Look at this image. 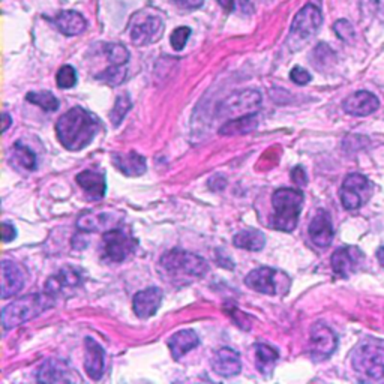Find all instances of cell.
Segmentation results:
<instances>
[{
    "mask_svg": "<svg viewBox=\"0 0 384 384\" xmlns=\"http://www.w3.org/2000/svg\"><path fill=\"white\" fill-rule=\"evenodd\" d=\"M26 283V275L19 263L12 260L2 261V299H10L19 294Z\"/></svg>",
    "mask_w": 384,
    "mask_h": 384,
    "instance_id": "obj_15",
    "label": "cell"
},
{
    "mask_svg": "<svg viewBox=\"0 0 384 384\" xmlns=\"http://www.w3.org/2000/svg\"><path fill=\"white\" fill-rule=\"evenodd\" d=\"M163 303V291L156 287H149L134 296L132 309L139 318H150L156 314Z\"/></svg>",
    "mask_w": 384,
    "mask_h": 384,
    "instance_id": "obj_14",
    "label": "cell"
},
{
    "mask_svg": "<svg viewBox=\"0 0 384 384\" xmlns=\"http://www.w3.org/2000/svg\"><path fill=\"white\" fill-rule=\"evenodd\" d=\"M363 261V254L356 246H344L336 250L331 259L332 270L336 276L348 278L360 267Z\"/></svg>",
    "mask_w": 384,
    "mask_h": 384,
    "instance_id": "obj_12",
    "label": "cell"
},
{
    "mask_svg": "<svg viewBox=\"0 0 384 384\" xmlns=\"http://www.w3.org/2000/svg\"><path fill=\"white\" fill-rule=\"evenodd\" d=\"M99 131V119L82 107H74L56 123L58 140L67 150L78 152L89 146Z\"/></svg>",
    "mask_w": 384,
    "mask_h": 384,
    "instance_id": "obj_1",
    "label": "cell"
},
{
    "mask_svg": "<svg viewBox=\"0 0 384 384\" xmlns=\"http://www.w3.org/2000/svg\"><path fill=\"white\" fill-rule=\"evenodd\" d=\"M161 266L167 270V274L173 276L187 275L191 278H202L209 272V264L204 259L179 250L165 252L161 257Z\"/></svg>",
    "mask_w": 384,
    "mask_h": 384,
    "instance_id": "obj_5",
    "label": "cell"
},
{
    "mask_svg": "<svg viewBox=\"0 0 384 384\" xmlns=\"http://www.w3.org/2000/svg\"><path fill=\"white\" fill-rule=\"evenodd\" d=\"M259 128V117L255 113L240 116L236 119L227 120L219 128V134L224 137H235V135H246Z\"/></svg>",
    "mask_w": 384,
    "mask_h": 384,
    "instance_id": "obj_24",
    "label": "cell"
},
{
    "mask_svg": "<svg viewBox=\"0 0 384 384\" xmlns=\"http://www.w3.org/2000/svg\"><path fill=\"white\" fill-rule=\"evenodd\" d=\"M323 23L322 11L315 5H307L296 14L290 27V45L293 50L314 36Z\"/></svg>",
    "mask_w": 384,
    "mask_h": 384,
    "instance_id": "obj_6",
    "label": "cell"
},
{
    "mask_svg": "<svg viewBox=\"0 0 384 384\" xmlns=\"http://www.w3.org/2000/svg\"><path fill=\"white\" fill-rule=\"evenodd\" d=\"M335 34L339 36V39L346 43H351L355 39V27L348 20H338L333 24Z\"/></svg>",
    "mask_w": 384,
    "mask_h": 384,
    "instance_id": "obj_36",
    "label": "cell"
},
{
    "mask_svg": "<svg viewBox=\"0 0 384 384\" xmlns=\"http://www.w3.org/2000/svg\"><path fill=\"white\" fill-rule=\"evenodd\" d=\"M17 237V230L10 222H2V239L3 242H12V240Z\"/></svg>",
    "mask_w": 384,
    "mask_h": 384,
    "instance_id": "obj_40",
    "label": "cell"
},
{
    "mask_svg": "<svg viewBox=\"0 0 384 384\" xmlns=\"http://www.w3.org/2000/svg\"><path fill=\"white\" fill-rule=\"evenodd\" d=\"M80 283H82V278H80V274L75 269L63 267L59 274H56L48 279L45 284V291L53 294L56 298L65 287L74 288L80 285Z\"/></svg>",
    "mask_w": 384,
    "mask_h": 384,
    "instance_id": "obj_26",
    "label": "cell"
},
{
    "mask_svg": "<svg viewBox=\"0 0 384 384\" xmlns=\"http://www.w3.org/2000/svg\"><path fill=\"white\" fill-rule=\"evenodd\" d=\"M213 371L221 375V377H235L242 371V362H240V355L236 350L224 347L215 353L212 359Z\"/></svg>",
    "mask_w": 384,
    "mask_h": 384,
    "instance_id": "obj_17",
    "label": "cell"
},
{
    "mask_svg": "<svg viewBox=\"0 0 384 384\" xmlns=\"http://www.w3.org/2000/svg\"><path fill=\"white\" fill-rule=\"evenodd\" d=\"M180 10H197L203 5L204 0H173Z\"/></svg>",
    "mask_w": 384,
    "mask_h": 384,
    "instance_id": "obj_41",
    "label": "cell"
},
{
    "mask_svg": "<svg viewBox=\"0 0 384 384\" xmlns=\"http://www.w3.org/2000/svg\"><path fill=\"white\" fill-rule=\"evenodd\" d=\"M290 78H291V82H293V83L299 84V86H305V84H308V83L311 82V80H312L309 72H308L307 69L300 68V67H294V68L291 69V72H290Z\"/></svg>",
    "mask_w": 384,
    "mask_h": 384,
    "instance_id": "obj_38",
    "label": "cell"
},
{
    "mask_svg": "<svg viewBox=\"0 0 384 384\" xmlns=\"http://www.w3.org/2000/svg\"><path fill=\"white\" fill-rule=\"evenodd\" d=\"M56 27L65 36L80 35L86 29V20L80 12L75 11H62L54 20Z\"/></svg>",
    "mask_w": 384,
    "mask_h": 384,
    "instance_id": "obj_25",
    "label": "cell"
},
{
    "mask_svg": "<svg viewBox=\"0 0 384 384\" xmlns=\"http://www.w3.org/2000/svg\"><path fill=\"white\" fill-rule=\"evenodd\" d=\"M380 107V101L377 96L371 92L359 91L353 95H350L348 98L342 102V108L350 116L356 117H365L370 116Z\"/></svg>",
    "mask_w": 384,
    "mask_h": 384,
    "instance_id": "obj_13",
    "label": "cell"
},
{
    "mask_svg": "<svg viewBox=\"0 0 384 384\" xmlns=\"http://www.w3.org/2000/svg\"><path fill=\"white\" fill-rule=\"evenodd\" d=\"M189 36H191V29L189 27H185V26L178 27V29L173 30V34L170 36V44H171L174 50L179 51V50H182V48H185Z\"/></svg>",
    "mask_w": 384,
    "mask_h": 384,
    "instance_id": "obj_37",
    "label": "cell"
},
{
    "mask_svg": "<svg viewBox=\"0 0 384 384\" xmlns=\"http://www.w3.org/2000/svg\"><path fill=\"white\" fill-rule=\"evenodd\" d=\"M14 156L26 170H35L36 168V155L27 146H24V144H14Z\"/></svg>",
    "mask_w": 384,
    "mask_h": 384,
    "instance_id": "obj_31",
    "label": "cell"
},
{
    "mask_svg": "<svg viewBox=\"0 0 384 384\" xmlns=\"http://www.w3.org/2000/svg\"><path fill=\"white\" fill-rule=\"evenodd\" d=\"M86 347V360L84 370L89 379L93 381L101 380L104 374V348L91 336L84 339Z\"/></svg>",
    "mask_w": 384,
    "mask_h": 384,
    "instance_id": "obj_19",
    "label": "cell"
},
{
    "mask_svg": "<svg viewBox=\"0 0 384 384\" xmlns=\"http://www.w3.org/2000/svg\"><path fill=\"white\" fill-rule=\"evenodd\" d=\"M233 245L239 248V250L259 252L263 250L264 245H266V237H264L260 230L248 228L239 231L233 237Z\"/></svg>",
    "mask_w": 384,
    "mask_h": 384,
    "instance_id": "obj_27",
    "label": "cell"
},
{
    "mask_svg": "<svg viewBox=\"0 0 384 384\" xmlns=\"http://www.w3.org/2000/svg\"><path fill=\"white\" fill-rule=\"evenodd\" d=\"M102 245H104V255L108 261L113 263H122L126 260L128 255H131L137 246V242L128 236L123 230L115 228L108 230L107 233L102 236Z\"/></svg>",
    "mask_w": 384,
    "mask_h": 384,
    "instance_id": "obj_10",
    "label": "cell"
},
{
    "mask_svg": "<svg viewBox=\"0 0 384 384\" xmlns=\"http://www.w3.org/2000/svg\"><path fill=\"white\" fill-rule=\"evenodd\" d=\"M377 259H379L381 266L384 267V246H381L380 250H379V252H377Z\"/></svg>",
    "mask_w": 384,
    "mask_h": 384,
    "instance_id": "obj_44",
    "label": "cell"
},
{
    "mask_svg": "<svg viewBox=\"0 0 384 384\" xmlns=\"http://www.w3.org/2000/svg\"><path fill=\"white\" fill-rule=\"evenodd\" d=\"M261 106V95L257 91L246 89L231 93L227 99H224L218 107V117L236 119L240 116L252 115Z\"/></svg>",
    "mask_w": 384,
    "mask_h": 384,
    "instance_id": "obj_8",
    "label": "cell"
},
{
    "mask_svg": "<svg viewBox=\"0 0 384 384\" xmlns=\"http://www.w3.org/2000/svg\"><path fill=\"white\" fill-rule=\"evenodd\" d=\"M278 357V351L274 347L267 346V344H257L255 346V366L263 375L274 371Z\"/></svg>",
    "mask_w": 384,
    "mask_h": 384,
    "instance_id": "obj_28",
    "label": "cell"
},
{
    "mask_svg": "<svg viewBox=\"0 0 384 384\" xmlns=\"http://www.w3.org/2000/svg\"><path fill=\"white\" fill-rule=\"evenodd\" d=\"M309 237L320 248H327L333 240V226L331 215L320 209L309 224Z\"/></svg>",
    "mask_w": 384,
    "mask_h": 384,
    "instance_id": "obj_18",
    "label": "cell"
},
{
    "mask_svg": "<svg viewBox=\"0 0 384 384\" xmlns=\"http://www.w3.org/2000/svg\"><path fill=\"white\" fill-rule=\"evenodd\" d=\"M131 107H132V102L130 99V96H128V95L117 96V99L115 102V107L111 108V111H110V119H111V122H113L115 126L122 123V120L128 115V111L131 110Z\"/></svg>",
    "mask_w": 384,
    "mask_h": 384,
    "instance_id": "obj_30",
    "label": "cell"
},
{
    "mask_svg": "<svg viewBox=\"0 0 384 384\" xmlns=\"http://www.w3.org/2000/svg\"><path fill=\"white\" fill-rule=\"evenodd\" d=\"M276 275L278 272L270 267H259L248 274L245 278V284L251 288V290L267 294V296H275L278 294V283H276Z\"/></svg>",
    "mask_w": 384,
    "mask_h": 384,
    "instance_id": "obj_16",
    "label": "cell"
},
{
    "mask_svg": "<svg viewBox=\"0 0 384 384\" xmlns=\"http://www.w3.org/2000/svg\"><path fill=\"white\" fill-rule=\"evenodd\" d=\"M106 54L113 65H126L130 60V51L120 44H110L106 48Z\"/></svg>",
    "mask_w": 384,
    "mask_h": 384,
    "instance_id": "obj_34",
    "label": "cell"
},
{
    "mask_svg": "<svg viewBox=\"0 0 384 384\" xmlns=\"http://www.w3.org/2000/svg\"><path fill=\"white\" fill-rule=\"evenodd\" d=\"M372 194V185L363 174H348L341 187V202L347 211L362 207Z\"/></svg>",
    "mask_w": 384,
    "mask_h": 384,
    "instance_id": "obj_9",
    "label": "cell"
},
{
    "mask_svg": "<svg viewBox=\"0 0 384 384\" xmlns=\"http://www.w3.org/2000/svg\"><path fill=\"white\" fill-rule=\"evenodd\" d=\"M56 298L48 291L38 294H27L19 300L11 302L2 311V326L5 331L14 329L23 323L41 315L44 311L54 307Z\"/></svg>",
    "mask_w": 384,
    "mask_h": 384,
    "instance_id": "obj_2",
    "label": "cell"
},
{
    "mask_svg": "<svg viewBox=\"0 0 384 384\" xmlns=\"http://www.w3.org/2000/svg\"><path fill=\"white\" fill-rule=\"evenodd\" d=\"M26 99L44 111H56L59 108V99L50 92H29Z\"/></svg>",
    "mask_w": 384,
    "mask_h": 384,
    "instance_id": "obj_29",
    "label": "cell"
},
{
    "mask_svg": "<svg viewBox=\"0 0 384 384\" xmlns=\"http://www.w3.org/2000/svg\"><path fill=\"white\" fill-rule=\"evenodd\" d=\"M2 119H3V120H2V122H3L2 131H3V132H6V131H8V128H10V125L12 123V119H11V116L8 115V113H3V115H2Z\"/></svg>",
    "mask_w": 384,
    "mask_h": 384,
    "instance_id": "obj_43",
    "label": "cell"
},
{
    "mask_svg": "<svg viewBox=\"0 0 384 384\" xmlns=\"http://www.w3.org/2000/svg\"><path fill=\"white\" fill-rule=\"evenodd\" d=\"M77 183L80 185L87 195L92 200H101L104 198L107 192V183H106V176L93 170H84L77 174L75 178Z\"/></svg>",
    "mask_w": 384,
    "mask_h": 384,
    "instance_id": "obj_22",
    "label": "cell"
},
{
    "mask_svg": "<svg viewBox=\"0 0 384 384\" xmlns=\"http://www.w3.org/2000/svg\"><path fill=\"white\" fill-rule=\"evenodd\" d=\"M71 371L68 365L63 360L58 359H48L39 368L38 371V381L41 383H69L72 381Z\"/></svg>",
    "mask_w": 384,
    "mask_h": 384,
    "instance_id": "obj_20",
    "label": "cell"
},
{
    "mask_svg": "<svg viewBox=\"0 0 384 384\" xmlns=\"http://www.w3.org/2000/svg\"><path fill=\"white\" fill-rule=\"evenodd\" d=\"M113 165L128 178H139V176L146 173V158L137 154V152L113 154Z\"/></svg>",
    "mask_w": 384,
    "mask_h": 384,
    "instance_id": "obj_21",
    "label": "cell"
},
{
    "mask_svg": "<svg viewBox=\"0 0 384 384\" xmlns=\"http://www.w3.org/2000/svg\"><path fill=\"white\" fill-rule=\"evenodd\" d=\"M56 82H58V86L60 89H71V87H74L77 84L75 69L69 65L62 67L58 71V75H56Z\"/></svg>",
    "mask_w": 384,
    "mask_h": 384,
    "instance_id": "obj_35",
    "label": "cell"
},
{
    "mask_svg": "<svg viewBox=\"0 0 384 384\" xmlns=\"http://www.w3.org/2000/svg\"><path fill=\"white\" fill-rule=\"evenodd\" d=\"M96 78L101 80L108 86H119L125 82L126 78V69L123 68V65H113L110 67L108 69H106L104 72H101L99 75H96Z\"/></svg>",
    "mask_w": 384,
    "mask_h": 384,
    "instance_id": "obj_32",
    "label": "cell"
},
{
    "mask_svg": "<svg viewBox=\"0 0 384 384\" xmlns=\"http://www.w3.org/2000/svg\"><path fill=\"white\" fill-rule=\"evenodd\" d=\"M338 346V338L331 327L317 323L311 329V356L315 360L329 359Z\"/></svg>",
    "mask_w": 384,
    "mask_h": 384,
    "instance_id": "obj_11",
    "label": "cell"
},
{
    "mask_svg": "<svg viewBox=\"0 0 384 384\" xmlns=\"http://www.w3.org/2000/svg\"><path fill=\"white\" fill-rule=\"evenodd\" d=\"M291 179L298 187H305L308 183V178H307V173L303 170L302 167H296L293 168L291 171Z\"/></svg>",
    "mask_w": 384,
    "mask_h": 384,
    "instance_id": "obj_39",
    "label": "cell"
},
{
    "mask_svg": "<svg viewBox=\"0 0 384 384\" xmlns=\"http://www.w3.org/2000/svg\"><path fill=\"white\" fill-rule=\"evenodd\" d=\"M164 34V23L161 17L149 11H140L131 21V43L137 47L154 44Z\"/></svg>",
    "mask_w": 384,
    "mask_h": 384,
    "instance_id": "obj_7",
    "label": "cell"
},
{
    "mask_svg": "<svg viewBox=\"0 0 384 384\" xmlns=\"http://www.w3.org/2000/svg\"><path fill=\"white\" fill-rule=\"evenodd\" d=\"M303 200H305L303 192L298 189L281 188L275 191L272 195V206H274V216L270 221L272 228L291 233L298 227Z\"/></svg>",
    "mask_w": 384,
    "mask_h": 384,
    "instance_id": "obj_3",
    "label": "cell"
},
{
    "mask_svg": "<svg viewBox=\"0 0 384 384\" xmlns=\"http://www.w3.org/2000/svg\"><path fill=\"white\" fill-rule=\"evenodd\" d=\"M355 371L370 380L384 379V346L368 339L360 342L351 355Z\"/></svg>",
    "mask_w": 384,
    "mask_h": 384,
    "instance_id": "obj_4",
    "label": "cell"
},
{
    "mask_svg": "<svg viewBox=\"0 0 384 384\" xmlns=\"http://www.w3.org/2000/svg\"><path fill=\"white\" fill-rule=\"evenodd\" d=\"M200 339L194 331L191 329H185L180 331L178 333H174L170 339H168V348H170L171 357L174 360L182 359L185 355H188L189 351H192L194 348L198 347Z\"/></svg>",
    "mask_w": 384,
    "mask_h": 384,
    "instance_id": "obj_23",
    "label": "cell"
},
{
    "mask_svg": "<svg viewBox=\"0 0 384 384\" xmlns=\"http://www.w3.org/2000/svg\"><path fill=\"white\" fill-rule=\"evenodd\" d=\"M106 226L104 215H95L92 212L83 213L77 221V227L82 231H98Z\"/></svg>",
    "mask_w": 384,
    "mask_h": 384,
    "instance_id": "obj_33",
    "label": "cell"
},
{
    "mask_svg": "<svg viewBox=\"0 0 384 384\" xmlns=\"http://www.w3.org/2000/svg\"><path fill=\"white\" fill-rule=\"evenodd\" d=\"M218 2L227 12H231L235 10V0H218Z\"/></svg>",
    "mask_w": 384,
    "mask_h": 384,
    "instance_id": "obj_42",
    "label": "cell"
}]
</instances>
